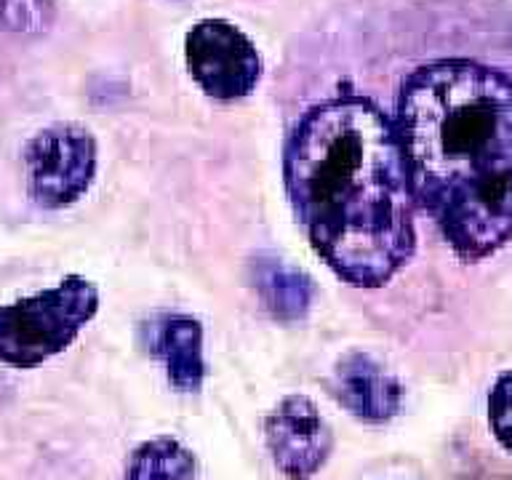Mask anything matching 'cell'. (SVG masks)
I'll return each mask as SVG.
<instances>
[{
    "label": "cell",
    "mask_w": 512,
    "mask_h": 480,
    "mask_svg": "<svg viewBox=\"0 0 512 480\" xmlns=\"http://www.w3.org/2000/svg\"><path fill=\"white\" fill-rule=\"evenodd\" d=\"M283 176L312 248L350 286H384L414 256L406 158L374 102L339 96L312 107L288 136Z\"/></svg>",
    "instance_id": "cell-1"
},
{
    "label": "cell",
    "mask_w": 512,
    "mask_h": 480,
    "mask_svg": "<svg viewBox=\"0 0 512 480\" xmlns=\"http://www.w3.org/2000/svg\"><path fill=\"white\" fill-rule=\"evenodd\" d=\"M395 131L414 198L462 262L512 240V78L472 59L419 67L400 88Z\"/></svg>",
    "instance_id": "cell-2"
},
{
    "label": "cell",
    "mask_w": 512,
    "mask_h": 480,
    "mask_svg": "<svg viewBox=\"0 0 512 480\" xmlns=\"http://www.w3.org/2000/svg\"><path fill=\"white\" fill-rule=\"evenodd\" d=\"M99 312V291L83 275H67L54 288L0 304V363L38 368L70 347Z\"/></svg>",
    "instance_id": "cell-3"
},
{
    "label": "cell",
    "mask_w": 512,
    "mask_h": 480,
    "mask_svg": "<svg viewBox=\"0 0 512 480\" xmlns=\"http://www.w3.org/2000/svg\"><path fill=\"white\" fill-rule=\"evenodd\" d=\"M96 139L78 123H54L24 147L27 192L35 206L59 211L78 203L94 184Z\"/></svg>",
    "instance_id": "cell-4"
},
{
    "label": "cell",
    "mask_w": 512,
    "mask_h": 480,
    "mask_svg": "<svg viewBox=\"0 0 512 480\" xmlns=\"http://www.w3.org/2000/svg\"><path fill=\"white\" fill-rule=\"evenodd\" d=\"M184 54L192 78L216 102H235L262 78V56L246 32L224 19H203L187 32Z\"/></svg>",
    "instance_id": "cell-5"
},
{
    "label": "cell",
    "mask_w": 512,
    "mask_h": 480,
    "mask_svg": "<svg viewBox=\"0 0 512 480\" xmlns=\"http://www.w3.org/2000/svg\"><path fill=\"white\" fill-rule=\"evenodd\" d=\"M264 440L288 480H307L328 462L334 432L307 395H286L264 419Z\"/></svg>",
    "instance_id": "cell-6"
},
{
    "label": "cell",
    "mask_w": 512,
    "mask_h": 480,
    "mask_svg": "<svg viewBox=\"0 0 512 480\" xmlns=\"http://www.w3.org/2000/svg\"><path fill=\"white\" fill-rule=\"evenodd\" d=\"M328 390L355 419L366 424L390 422L403 403V384L398 376L363 350L344 352L336 360Z\"/></svg>",
    "instance_id": "cell-7"
},
{
    "label": "cell",
    "mask_w": 512,
    "mask_h": 480,
    "mask_svg": "<svg viewBox=\"0 0 512 480\" xmlns=\"http://www.w3.org/2000/svg\"><path fill=\"white\" fill-rule=\"evenodd\" d=\"M155 355L166 366L168 382L179 392H198L206 379L203 326L192 315H166L155 336Z\"/></svg>",
    "instance_id": "cell-8"
},
{
    "label": "cell",
    "mask_w": 512,
    "mask_h": 480,
    "mask_svg": "<svg viewBox=\"0 0 512 480\" xmlns=\"http://www.w3.org/2000/svg\"><path fill=\"white\" fill-rule=\"evenodd\" d=\"M254 288L267 312L283 323L302 320L315 299L310 275L275 256H259L254 262Z\"/></svg>",
    "instance_id": "cell-9"
},
{
    "label": "cell",
    "mask_w": 512,
    "mask_h": 480,
    "mask_svg": "<svg viewBox=\"0 0 512 480\" xmlns=\"http://www.w3.org/2000/svg\"><path fill=\"white\" fill-rule=\"evenodd\" d=\"M195 456L171 435H160L136 448L123 480H195Z\"/></svg>",
    "instance_id": "cell-10"
},
{
    "label": "cell",
    "mask_w": 512,
    "mask_h": 480,
    "mask_svg": "<svg viewBox=\"0 0 512 480\" xmlns=\"http://www.w3.org/2000/svg\"><path fill=\"white\" fill-rule=\"evenodd\" d=\"M54 22V0H0V27L11 32H43Z\"/></svg>",
    "instance_id": "cell-11"
},
{
    "label": "cell",
    "mask_w": 512,
    "mask_h": 480,
    "mask_svg": "<svg viewBox=\"0 0 512 480\" xmlns=\"http://www.w3.org/2000/svg\"><path fill=\"white\" fill-rule=\"evenodd\" d=\"M488 422L494 438L512 454V371L499 376L488 395Z\"/></svg>",
    "instance_id": "cell-12"
}]
</instances>
